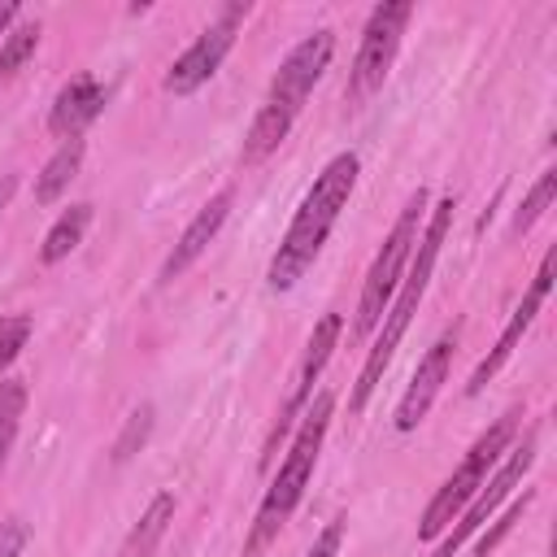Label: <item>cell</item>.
I'll return each instance as SVG.
<instances>
[{"label": "cell", "mask_w": 557, "mask_h": 557, "mask_svg": "<svg viewBox=\"0 0 557 557\" xmlns=\"http://www.w3.org/2000/svg\"><path fill=\"white\" fill-rule=\"evenodd\" d=\"M453 352H457V326L444 331V335L426 348V357L418 361V370H413V379H409V387H405V396H400V405H396V413H392V426H396L400 435L418 431V422L431 413V405H435V396H440V387H444V379H448Z\"/></svg>", "instance_id": "7c38bea8"}, {"label": "cell", "mask_w": 557, "mask_h": 557, "mask_svg": "<svg viewBox=\"0 0 557 557\" xmlns=\"http://www.w3.org/2000/svg\"><path fill=\"white\" fill-rule=\"evenodd\" d=\"M553 196H557V170H544L540 178H535V187L527 191V200L518 205V218H513V231L522 235V231H531L544 213H548V205H553Z\"/></svg>", "instance_id": "ffe728a7"}, {"label": "cell", "mask_w": 557, "mask_h": 557, "mask_svg": "<svg viewBox=\"0 0 557 557\" xmlns=\"http://www.w3.org/2000/svg\"><path fill=\"white\" fill-rule=\"evenodd\" d=\"M231 205H235V187H222L187 226H183V235L174 239V248H170V257L161 261V283H174L213 239H218V231H222V222H226V213H231Z\"/></svg>", "instance_id": "4fadbf2b"}, {"label": "cell", "mask_w": 557, "mask_h": 557, "mask_svg": "<svg viewBox=\"0 0 557 557\" xmlns=\"http://www.w3.org/2000/svg\"><path fill=\"white\" fill-rule=\"evenodd\" d=\"M13 196V178H0V205Z\"/></svg>", "instance_id": "4316f807"}, {"label": "cell", "mask_w": 557, "mask_h": 557, "mask_svg": "<svg viewBox=\"0 0 557 557\" xmlns=\"http://www.w3.org/2000/svg\"><path fill=\"white\" fill-rule=\"evenodd\" d=\"M26 339H30V318H26V313L0 318V379H4V370L17 361V352L26 348Z\"/></svg>", "instance_id": "7402d4cb"}, {"label": "cell", "mask_w": 557, "mask_h": 557, "mask_svg": "<svg viewBox=\"0 0 557 557\" xmlns=\"http://www.w3.org/2000/svg\"><path fill=\"white\" fill-rule=\"evenodd\" d=\"M104 109V87L91 78V74H74L57 96H52V109H48V131L65 144V139H83V131L100 117Z\"/></svg>", "instance_id": "5bb4252c"}, {"label": "cell", "mask_w": 557, "mask_h": 557, "mask_svg": "<svg viewBox=\"0 0 557 557\" xmlns=\"http://www.w3.org/2000/svg\"><path fill=\"white\" fill-rule=\"evenodd\" d=\"M331 52H335V30H309V35L283 57V65L274 70L270 91H265V104L278 109V113H287V117H300L309 91L318 87L322 70L331 65Z\"/></svg>", "instance_id": "30bf717a"}, {"label": "cell", "mask_w": 557, "mask_h": 557, "mask_svg": "<svg viewBox=\"0 0 557 557\" xmlns=\"http://www.w3.org/2000/svg\"><path fill=\"white\" fill-rule=\"evenodd\" d=\"M22 548H26V522L22 518L0 522V557H22Z\"/></svg>", "instance_id": "d4e9b609"}, {"label": "cell", "mask_w": 557, "mask_h": 557, "mask_svg": "<svg viewBox=\"0 0 557 557\" xmlns=\"http://www.w3.org/2000/svg\"><path fill=\"white\" fill-rule=\"evenodd\" d=\"M548 287H553V252H544V261H540V270H535V278H531V287H527L522 305H518V309H513V318L505 322V331H500V339L492 344V352L474 366V374H470V383H466V396H479V392L487 387V379H492V374H500V366L513 357V348H518V344H522V335L531 331L535 313L544 309Z\"/></svg>", "instance_id": "8fae6325"}, {"label": "cell", "mask_w": 557, "mask_h": 557, "mask_svg": "<svg viewBox=\"0 0 557 557\" xmlns=\"http://www.w3.org/2000/svg\"><path fill=\"white\" fill-rule=\"evenodd\" d=\"M331 413H335V396L331 392H318L296 431H292V444H287V457L278 466V474L270 479L257 513H252V527H248V540H244V557H261L278 531L287 527V518L296 513V505L305 500V487L313 479V466H318V453H322V440H326V426H331Z\"/></svg>", "instance_id": "3957f363"}, {"label": "cell", "mask_w": 557, "mask_h": 557, "mask_svg": "<svg viewBox=\"0 0 557 557\" xmlns=\"http://www.w3.org/2000/svg\"><path fill=\"white\" fill-rule=\"evenodd\" d=\"M83 157H87V144H83V139H65V144L48 157V165L35 174V200H39V205H52V200L74 183V174L83 170Z\"/></svg>", "instance_id": "2e32d148"}, {"label": "cell", "mask_w": 557, "mask_h": 557, "mask_svg": "<svg viewBox=\"0 0 557 557\" xmlns=\"http://www.w3.org/2000/svg\"><path fill=\"white\" fill-rule=\"evenodd\" d=\"M17 17H22V9H17L13 0H4V4H0V35H9V26H13Z\"/></svg>", "instance_id": "484cf974"}, {"label": "cell", "mask_w": 557, "mask_h": 557, "mask_svg": "<svg viewBox=\"0 0 557 557\" xmlns=\"http://www.w3.org/2000/svg\"><path fill=\"white\" fill-rule=\"evenodd\" d=\"M409 17H413L409 0H387V4L370 9L361 44H357V57H352V70H348V87H344L348 100H366V96H374L383 87L392 61L400 52V35H405Z\"/></svg>", "instance_id": "8992f818"}, {"label": "cell", "mask_w": 557, "mask_h": 557, "mask_svg": "<svg viewBox=\"0 0 557 557\" xmlns=\"http://www.w3.org/2000/svg\"><path fill=\"white\" fill-rule=\"evenodd\" d=\"M531 461H535V426H531L518 444H509V448H505V457L496 461V474H492V479H483V487L474 492V500H470V505L457 513V522L435 540V553H431V557H453V553H457L474 531H483V527H487V518L496 513V505H500V500L522 483V474L531 470Z\"/></svg>", "instance_id": "52a82bcc"}, {"label": "cell", "mask_w": 557, "mask_h": 557, "mask_svg": "<svg viewBox=\"0 0 557 557\" xmlns=\"http://www.w3.org/2000/svg\"><path fill=\"white\" fill-rule=\"evenodd\" d=\"M339 331H344V318H339V313H322L318 326L309 331V344H305V357H300V366H296L292 392H287V400L278 405V418H274V426H270V440H265V453H261V470H270L278 444L296 431L305 405L313 400V383H318V374L326 370V361H331V352H335V344H339Z\"/></svg>", "instance_id": "ba28073f"}, {"label": "cell", "mask_w": 557, "mask_h": 557, "mask_svg": "<svg viewBox=\"0 0 557 557\" xmlns=\"http://www.w3.org/2000/svg\"><path fill=\"white\" fill-rule=\"evenodd\" d=\"M453 209H457V200L444 196V200L431 209L426 226L418 231L413 257H409V265H405V278H400V287H396V296H392V305H387V313H383V322H379V335H374V344H370V352H366V361H361V374H357V383H352L348 413H361V409L370 405V396H374V387H379L387 361L396 357V348H400V339H405V331H409V322H413V313H418V305H422V296H426V283H431V274H435V261H440V252H444V239H448V226H453Z\"/></svg>", "instance_id": "7a4b0ae2"}, {"label": "cell", "mask_w": 557, "mask_h": 557, "mask_svg": "<svg viewBox=\"0 0 557 557\" xmlns=\"http://www.w3.org/2000/svg\"><path fill=\"white\" fill-rule=\"evenodd\" d=\"M527 505H531V492H522V500H513V505H509V509H505V513H500V518H496V522L474 540V553H479V557H487V553H492V548L513 531V522L522 518V509H527Z\"/></svg>", "instance_id": "603a6c76"}, {"label": "cell", "mask_w": 557, "mask_h": 557, "mask_svg": "<svg viewBox=\"0 0 557 557\" xmlns=\"http://www.w3.org/2000/svg\"><path fill=\"white\" fill-rule=\"evenodd\" d=\"M87 226H91V205H70L52 226H48V235H44V248H39V261L44 265H57V261H65L78 244H83V235H87Z\"/></svg>", "instance_id": "e0dca14e"}, {"label": "cell", "mask_w": 557, "mask_h": 557, "mask_svg": "<svg viewBox=\"0 0 557 557\" xmlns=\"http://www.w3.org/2000/svg\"><path fill=\"white\" fill-rule=\"evenodd\" d=\"M344 531H348V518L339 513V518H331L322 531H318V540H313V548L305 553V557H335L339 553V544H344Z\"/></svg>", "instance_id": "cb8c5ba5"}, {"label": "cell", "mask_w": 557, "mask_h": 557, "mask_svg": "<svg viewBox=\"0 0 557 557\" xmlns=\"http://www.w3.org/2000/svg\"><path fill=\"white\" fill-rule=\"evenodd\" d=\"M148 431H152V405H139V409L126 418V426H122V435H117V444H113V461L135 457V453L148 444Z\"/></svg>", "instance_id": "44dd1931"}, {"label": "cell", "mask_w": 557, "mask_h": 557, "mask_svg": "<svg viewBox=\"0 0 557 557\" xmlns=\"http://www.w3.org/2000/svg\"><path fill=\"white\" fill-rule=\"evenodd\" d=\"M248 13H252L248 0L222 4V13L196 35V44H191L183 57H174V65L165 70V91H170V96H191V91H200V87L222 70V61H226V52H231V44H235V30H239V22H244Z\"/></svg>", "instance_id": "9c48e42d"}, {"label": "cell", "mask_w": 557, "mask_h": 557, "mask_svg": "<svg viewBox=\"0 0 557 557\" xmlns=\"http://www.w3.org/2000/svg\"><path fill=\"white\" fill-rule=\"evenodd\" d=\"M22 413H26V383L22 379H0V470H4V461L13 453Z\"/></svg>", "instance_id": "ac0fdd59"}, {"label": "cell", "mask_w": 557, "mask_h": 557, "mask_svg": "<svg viewBox=\"0 0 557 557\" xmlns=\"http://www.w3.org/2000/svg\"><path fill=\"white\" fill-rule=\"evenodd\" d=\"M39 48V22H17L0 44V83H9Z\"/></svg>", "instance_id": "d6986e66"}, {"label": "cell", "mask_w": 557, "mask_h": 557, "mask_svg": "<svg viewBox=\"0 0 557 557\" xmlns=\"http://www.w3.org/2000/svg\"><path fill=\"white\" fill-rule=\"evenodd\" d=\"M422 213H426V187H418V191L405 200L396 226L387 231L383 248L374 252V261H370V270H366L361 300H357V318H352V335H357V339H366L370 331H379V322H383V313H387V305H392V296H396V287H400V278H405V265H409V257H413Z\"/></svg>", "instance_id": "277c9868"}, {"label": "cell", "mask_w": 557, "mask_h": 557, "mask_svg": "<svg viewBox=\"0 0 557 557\" xmlns=\"http://www.w3.org/2000/svg\"><path fill=\"white\" fill-rule=\"evenodd\" d=\"M357 174H361L357 152H339V157H331L322 165V174L313 178V187L296 205V213H292V222H287V231H283V239H278V248H274V257L265 265V283L274 292L296 287L305 278V270L318 261L331 226L339 222V213H344V205H348V196L357 187Z\"/></svg>", "instance_id": "6da1fadb"}, {"label": "cell", "mask_w": 557, "mask_h": 557, "mask_svg": "<svg viewBox=\"0 0 557 557\" xmlns=\"http://www.w3.org/2000/svg\"><path fill=\"white\" fill-rule=\"evenodd\" d=\"M170 522H174V496L170 492H157L148 500V509L139 513V522L131 527V535L122 540V553L117 557H152L157 544H161V535L170 531Z\"/></svg>", "instance_id": "9a60e30c"}, {"label": "cell", "mask_w": 557, "mask_h": 557, "mask_svg": "<svg viewBox=\"0 0 557 557\" xmlns=\"http://www.w3.org/2000/svg\"><path fill=\"white\" fill-rule=\"evenodd\" d=\"M513 435H518V413H505L500 422H492V426L470 444V453L461 457V466L440 483V492H435L431 505L422 509V527H418L422 540H440V535L457 522V513L474 500V492L483 487L487 470H496V461L505 457V448L513 444Z\"/></svg>", "instance_id": "5b68a950"}]
</instances>
